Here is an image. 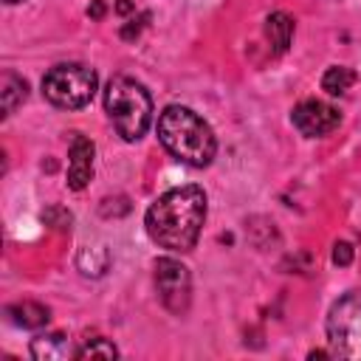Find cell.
<instances>
[{
    "mask_svg": "<svg viewBox=\"0 0 361 361\" xmlns=\"http://www.w3.org/2000/svg\"><path fill=\"white\" fill-rule=\"evenodd\" d=\"M265 37H268V42H271V48L276 54H285L288 45H290V39H293V17L285 14V11L268 14V20H265Z\"/></svg>",
    "mask_w": 361,
    "mask_h": 361,
    "instance_id": "30bf717a",
    "label": "cell"
},
{
    "mask_svg": "<svg viewBox=\"0 0 361 361\" xmlns=\"http://www.w3.org/2000/svg\"><path fill=\"white\" fill-rule=\"evenodd\" d=\"M116 355H118V350H116L107 338H87V341L76 350L73 358H116Z\"/></svg>",
    "mask_w": 361,
    "mask_h": 361,
    "instance_id": "9a60e30c",
    "label": "cell"
},
{
    "mask_svg": "<svg viewBox=\"0 0 361 361\" xmlns=\"http://www.w3.org/2000/svg\"><path fill=\"white\" fill-rule=\"evenodd\" d=\"M158 138L172 158L189 166H209L217 152L212 127L183 104H169L158 116Z\"/></svg>",
    "mask_w": 361,
    "mask_h": 361,
    "instance_id": "7a4b0ae2",
    "label": "cell"
},
{
    "mask_svg": "<svg viewBox=\"0 0 361 361\" xmlns=\"http://www.w3.org/2000/svg\"><path fill=\"white\" fill-rule=\"evenodd\" d=\"M6 313L11 316V322H14V324L28 327V330L45 327V324H48V319H51L48 307H45V305H39V302H17V305H8V310H6Z\"/></svg>",
    "mask_w": 361,
    "mask_h": 361,
    "instance_id": "7c38bea8",
    "label": "cell"
},
{
    "mask_svg": "<svg viewBox=\"0 0 361 361\" xmlns=\"http://www.w3.org/2000/svg\"><path fill=\"white\" fill-rule=\"evenodd\" d=\"M116 11L118 14H130V11H135V6H133V0H116Z\"/></svg>",
    "mask_w": 361,
    "mask_h": 361,
    "instance_id": "ffe728a7",
    "label": "cell"
},
{
    "mask_svg": "<svg viewBox=\"0 0 361 361\" xmlns=\"http://www.w3.org/2000/svg\"><path fill=\"white\" fill-rule=\"evenodd\" d=\"M93 141H87L85 135H73L71 138V161H68V186L73 192L85 189L87 180L93 178Z\"/></svg>",
    "mask_w": 361,
    "mask_h": 361,
    "instance_id": "ba28073f",
    "label": "cell"
},
{
    "mask_svg": "<svg viewBox=\"0 0 361 361\" xmlns=\"http://www.w3.org/2000/svg\"><path fill=\"white\" fill-rule=\"evenodd\" d=\"M147 20H149V14H141L138 20H130V23L121 28V37H124V39H135V37L141 34V28H144Z\"/></svg>",
    "mask_w": 361,
    "mask_h": 361,
    "instance_id": "ac0fdd59",
    "label": "cell"
},
{
    "mask_svg": "<svg viewBox=\"0 0 361 361\" xmlns=\"http://www.w3.org/2000/svg\"><path fill=\"white\" fill-rule=\"evenodd\" d=\"M31 355L37 361H59V358H71L76 355V350H71L68 336L62 333H48V336H37L31 341Z\"/></svg>",
    "mask_w": 361,
    "mask_h": 361,
    "instance_id": "9c48e42d",
    "label": "cell"
},
{
    "mask_svg": "<svg viewBox=\"0 0 361 361\" xmlns=\"http://www.w3.org/2000/svg\"><path fill=\"white\" fill-rule=\"evenodd\" d=\"M87 14H90L93 20H102V17H104V3H102V0H93V3L87 6Z\"/></svg>",
    "mask_w": 361,
    "mask_h": 361,
    "instance_id": "d6986e66",
    "label": "cell"
},
{
    "mask_svg": "<svg viewBox=\"0 0 361 361\" xmlns=\"http://www.w3.org/2000/svg\"><path fill=\"white\" fill-rule=\"evenodd\" d=\"M155 288L158 296L164 302V307L175 316L189 310V299H192V276L189 268L172 257H161L155 262Z\"/></svg>",
    "mask_w": 361,
    "mask_h": 361,
    "instance_id": "8992f818",
    "label": "cell"
},
{
    "mask_svg": "<svg viewBox=\"0 0 361 361\" xmlns=\"http://www.w3.org/2000/svg\"><path fill=\"white\" fill-rule=\"evenodd\" d=\"M104 110L124 141H138L152 121V99L147 87L130 76H113L107 82Z\"/></svg>",
    "mask_w": 361,
    "mask_h": 361,
    "instance_id": "3957f363",
    "label": "cell"
},
{
    "mask_svg": "<svg viewBox=\"0 0 361 361\" xmlns=\"http://www.w3.org/2000/svg\"><path fill=\"white\" fill-rule=\"evenodd\" d=\"M290 121H293V127H296L302 135H307V138H322V135L333 133V130L341 124V113H338L333 104L322 102V99H305V102H299V104L293 107Z\"/></svg>",
    "mask_w": 361,
    "mask_h": 361,
    "instance_id": "52a82bcc",
    "label": "cell"
},
{
    "mask_svg": "<svg viewBox=\"0 0 361 361\" xmlns=\"http://www.w3.org/2000/svg\"><path fill=\"white\" fill-rule=\"evenodd\" d=\"M96 71H90L87 65L79 62H62L56 68H51L42 79V96L62 110H79L85 104H90L93 93H96Z\"/></svg>",
    "mask_w": 361,
    "mask_h": 361,
    "instance_id": "277c9868",
    "label": "cell"
},
{
    "mask_svg": "<svg viewBox=\"0 0 361 361\" xmlns=\"http://www.w3.org/2000/svg\"><path fill=\"white\" fill-rule=\"evenodd\" d=\"M327 344L330 355L361 361V296H341L327 313Z\"/></svg>",
    "mask_w": 361,
    "mask_h": 361,
    "instance_id": "5b68a950",
    "label": "cell"
},
{
    "mask_svg": "<svg viewBox=\"0 0 361 361\" xmlns=\"http://www.w3.org/2000/svg\"><path fill=\"white\" fill-rule=\"evenodd\" d=\"M76 265H79V271L87 274V276H102V274L107 271V251H104L102 245H96V248H82Z\"/></svg>",
    "mask_w": 361,
    "mask_h": 361,
    "instance_id": "5bb4252c",
    "label": "cell"
},
{
    "mask_svg": "<svg viewBox=\"0 0 361 361\" xmlns=\"http://www.w3.org/2000/svg\"><path fill=\"white\" fill-rule=\"evenodd\" d=\"M28 96V85L14 71H3L0 76V99H3V116H11Z\"/></svg>",
    "mask_w": 361,
    "mask_h": 361,
    "instance_id": "8fae6325",
    "label": "cell"
},
{
    "mask_svg": "<svg viewBox=\"0 0 361 361\" xmlns=\"http://www.w3.org/2000/svg\"><path fill=\"white\" fill-rule=\"evenodd\" d=\"M333 262L336 265H350L353 262V245L350 243H336L333 245Z\"/></svg>",
    "mask_w": 361,
    "mask_h": 361,
    "instance_id": "e0dca14e",
    "label": "cell"
},
{
    "mask_svg": "<svg viewBox=\"0 0 361 361\" xmlns=\"http://www.w3.org/2000/svg\"><path fill=\"white\" fill-rule=\"evenodd\" d=\"M42 220L54 223L56 228H68V226H71V214H68L65 209H48V212L42 214Z\"/></svg>",
    "mask_w": 361,
    "mask_h": 361,
    "instance_id": "2e32d148",
    "label": "cell"
},
{
    "mask_svg": "<svg viewBox=\"0 0 361 361\" xmlns=\"http://www.w3.org/2000/svg\"><path fill=\"white\" fill-rule=\"evenodd\" d=\"M206 220V192L200 186H178L164 192L144 217L147 234L166 251H192Z\"/></svg>",
    "mask_w": 361,
    "mask_h": 361,
    "instance_id": "6da1fadb",
    "label": "cell"
},
{
    "mask_svg": "<svg viewBox=\"0 0 361 361\" xmlns=\"http://www.w3.org/2000/svg\"><path fill=\"white\" fill-rule=\"evenodd\" d=\"M355 71L353 68H347V65H333V68H327L324 71V76H322V90H327L330 96H341V93H347L353 85H355Z\"/></svg>",
    "mask_w": 361,
    "mask_h": 361,
    "instance_id": "4fadbf2b",
    "label": "cell"
},
{
    "mask_svg": "<svg viewBox=\"0 0 361 361\" xmlns=\"http://www.w3.org/2000/svg\"><path fill=\"white\" fill-rule=\"evenodd\" d=\"M3 3H8V6H11V3H23V0H3Z\"/></svg>",
    "mask_w": 361,
    "mask_h": 361,
    "instance_id": "44dd1931",
    "label": "cell"
}]
</instances>
